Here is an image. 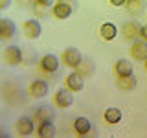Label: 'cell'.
Segmentation results:
<instances>
[{
	"label": "cell",
	"mask_w": 147,
	"mask_h": 138,
	"mask_svg": "<svg viewBox=\"0 0 147 138\" xmlns=\"http://www.w3.org/2000/svg\"><path fill=\"white\" fill-rule=\"evenodd\" d=\"M92 70H94V68H92V64L88 61H81L79 64H77V68H76V72L79 74L81 77H88L92 74Z\"/></svg>",
	"instance_id": "44dd1931"
},
{
	"label": "cell",
	"mask_w": 147,
	"mask_h": 138,
	"mask_svg": "<svg viewBox=\"0 0 147 138\" xmlns=\"http://www.w3.org/2000/svg\"><path fill=\"white\" fill-rule=\"evenodd\" d=\"M35 15H37V17H44V15H46V6L35 4Z\"/></svg>",
	"instance_id": "7402d4cb"
},
{
	"label": "cell",
	"mask_w": 147,
	"mask_h": 138,
	"mask_svg": "<svg viewBox=\"0 0 147 138\" xmlns=\"http://www.w3.org/2000/svg\"><path fill=\"white\" fill-rule=\"evenodd\" d=\"M131 55L136 61H145L147 59V43L145 41H136L131 46Z\"/></svg>",
	"instance_id": "8fae6325"
},
{
	"label": "cell",
	"mask_w": 147,
	"mask_h": 138,
	"mask_svg": "<svg viewBox=\"0 0 147 138\" xmlns=\"http://www.w3.org/2000/svg\"><path fill=\"white\" fill-rule=\"evenodd\" d=\"M99 33L101 37H103L105 41H114L116 39V35H118V28L112 24V22H103L99 28Z\"/></svg>",
	"instance_id": "5bb4252c"
},
{
	"label": "cell",
	"mask_w": 147,
	"mask_h": 138,
	"mask_svg": "<svg viewBox=\"0 0 147 138\" xmlns=\"http://www.w3.org/2000/svg\"><path fill=\"white\" fill-rule=\"evenodd\" d=\"M53 105L57 109H68L72 105V94L70 90H64V89H59L57 92L53 94Z\"/></svg>",
	"instance_id": "277c9868"
},
{
	"label": "cell",
	"mask_w": 147,
	"mask_h": 138,
	"mask_svg": "<svg viewBox=\"0 0 147 138\" xmlns=\"http://www.w3.org/2000/svg\"><path fill=\"white\" fill-rule=\"evenodd\" d=\"M90 129H92V125H90V122H88L86 118L81 116V118H76V120H74V131H76L79 136L88 135Z\"/></svg>",
	"instance_id": "9a60e30c"
},
{
	"label": "cell",
	"mask_w": 147,
	"mask_h": 138,
	"mask_svg": "<svg viewBox=\"0 0 147 138\" xmlns=\"http://www.w3.org/2000/svg\"><path fill=\"white\" fill-rule=\"evenodd\" d=\"M140 39H142V41H145V43H147V24L140 28Z\"/></svg>",
	"instance_id": "603a6c76"
},
{
	"label": "cell",
	"mask_w": 147,
	"mask_h": 138,
	"mask_svg": "<svg viewBox=\"0 0 147 138\" xmlns=\"http://www.w3.org/2000/svg\"><path fill=\"white\" fill-rule=\"evenodd\" d=\"M72 11H74V6L63 2V0H57V4L52 6V15L57 18V20H64V18H68L72 15Z\"/></svg>",
	"instance_id": "7a4b0ae2"
},
{
	"label": "cell",
	"mask_w": 147,
	"mask_h": 138,
	"mask_svg": "<svg viewBox=\"0 0 147 138\" xmlns=\"http://www.w3.org/2000/svg\"><path fill=\"white\" fill-rule=\"evenodd\" d=\"M33 118H18L17 123H15V135L18 136H28L33 133Z\"/></svg>",
	"instance_id": "52a82bcc"
},
{
	"label": "cell",
	"mask_w": 147,
	"mask_h": 138,
	"mask_svg": "<svg viewBox=\"0 0 147 138\" xmlns=\"http://www.w3.org/2000/svg\"><path fill=\"white\" fill-rule=\"evenodd\" d=\"M61 63L64 64V66L76 70L77 64L81 63V53L77 52L76 48H66V50H63V53H61Z\"/></svg>",
	"instance_id": "6da1fadb"
},
{
	"label": "cell",
	"mask_w": 147,
	"mask_h": 138,
	"mask_svg": "<svg viewBox=\"0 0 147 138\" xmlns=\"http://www.w3.org/2000/svg\"><path fill=\"white\" fill-rule=\"evenodd\" d=\"M33 120L37 123H42V122H50L52 120V112H50L48 109H44V107H39L35 110V114H33Z\"/></svg>",
	"instance_id": "d6986e66"
},
{
	"label": "cell",
	"mask_w": 147,
	"mask_h": 138,
	"mask_svg": "<svg viewBox=\"0 0 147 138\" xmlns=\"http://www.w3.org/2000/svg\"><path fill=\"white\" fill-rule=\"evenodd\" d=\"M55 135V131H53V125L50 122H42V123H39V127H37V136H40V138H50V136H53Z\"/></svg>",
	"instance_id": "ac0fdd59"
},
{
	"label": "cell",
	"mask_w": 147,
	"mask_h": 138,
	"mask_svg": "<svg viewBox=\"0 0 147 138\" xmlns=\"http://www.w3.org/2000/svg\"><path fill=\"white\" fill-rule=\"evenodd\" d=\"M9 6V0H0V9H6Z\"/></svg>",
	"instance_id": "484cf974"
},
{
	"label": "cell",
	"mask_w": 147,
	"mask_h": 138,
	"mask_svg": "<svg viewBox=\"0 0 147 138\" xmlns=\"http://www.w3.org/2000/svg\"><path fill=\"white\" fill-rule=\"evenodd\" d=\"M121 33H123V37H125V39L134 41L136 37H140V26H138L136 22H127V24L123 26Z\"/></svg>",
	"instance_id": "2e32d148"
},
{
	"label": "cell",
	"mask_w": 147,
	"mask_h": 138,
	"mask_svg": "<svg viewBox=\"0 0 147 138\" xmlns=\"http://www.w3.org/2000/svg\"><path fill=\"white\" fill-rule=\"evenodd\" d=\"M145 70H147V59H145Z\"/></svg>",
	"instance_id": "4316f807"
},
{
	"label": "cell",
	"mask_w": 147,
	"mask_h": 138,
	"mask_svg": "<svg viewBox=\"0 0 147 138\" xmlns=\"http://www.w3.org/2000/svg\"><path fill=\"white\" fill-rule=\"evenodd\" d=\"M105 122L110 123V125L121 122V110L116 109V107H109L107 110H105Z\"/></svg>",
	"instance_id": "e0dca14e"
},
{
	"label": "cell",
	"mask_w": 147,
	"mask_h": 138,
	"mask_svg": "<svg viewBox=\"0 0 147 138\" xmlns=\"http://www.w3.org/2000/svg\"><path fill=\"white\" fill-rule=\"evenodd\" d=\"M116 87L119 90H123V92H129V90H132L136 87V79H134V76H121V77H118L116 79Z\"/></svg>",
	"instance_id": "4fadbf2b"
},
{
	"label": "cell",
	"mask_w": 147,
	"mask_h": 138,
	"mask_svg": "<svg viewBox=\"0 0 147 138\" xmlns=\"http://www.w3.org/2000/svg\"><path fill=\"white\" fill-rule=\"evenodd\" d=\"M112 72L116 77H121V76H131L132 74V64L127 61V59H118L116 63L112 64Z\"/></svg>",
	"instance_id": "9c48e42d"
},
{
	"label": "cell",
	"mask_w": 147,
	"mask_h": 138,
	"mask_svg": "<svg viewBox=\"0 0 147 138\" xmlns=\"http://www.w3.org/2000/svg\"><path fill=\"white\" fill-rule=\"evenodd\" d=\"M39 68L44 74H53L59 68V59L55 57V55H52V53L42 55V57H40V61H39Z\"/></svg>",
	"instance_id": "5b68a950"
},
{
	"label": "cell",
	"mask_w": 147,
	"mask_h": 138,
	"mask_svg": "<svg viewBox=\"0 0 147 138\" xmlns=\"http://www.w3.org/2000/svg\"><path fill=\"white\" fill-rule=\"evenodd\" d=\"M15 33V24L9 18H2L0 20V39L2 41H9Z\"/></svg>",
	"instance_id": "7c38bea8"
},
{
	"label": "cell",
	"mask_w": 147,
	"mask_h": 138,
	"mask_svg": "<svg viewBox=\"0 0 147 138\" xmlns=\"http://www.w3.org/2000/svg\"><path fill=\"white\" fill-rule=\"evenodd\" d=\"M125 7L131 15H138V13L142 11V7H144V4H142V0H127Z\"/></svg>",
	"instance_id": "ffe728a7"
},
{
	"label": "cell",
	"mask_w": 147,
	"mask_h": 138,
	"mask_svg": "<svg viewBox=\"0 0 147 138\" xmlns=\"http://www.w3.org/2000/svg\"><path fill=\"white\" fill-rule=\"evenodd\" d=\"M22 33H24V37H28V39H37V37L40 35V24L37 20H26L22 22Z\"/></svg>",
	"instance_id": "ba28073f"
},
{
	"label": "cell",
	"mask_w": 147,
	"mask_h": 138,
	"mask_svg": "<svg viewBox=\"0 0 147 138\" xmlns=\"http://www.w3.org/2000/svg\"><path fill=\"white\" fill-rule=\"evenodd\" d=\"M28 94H30V98H35V99H40V98H46L48 96V83L37 79L30 85V89H28Z\"/></svg>",
	"instance_id": "8992f818"
},
{
	"label": "cell",
	"mask_w": 147,
	"mask_h": 138,
	"mask_svg": "<svg viewBox=\"0 0 147 138\" xmlns=\"http://www.w3.org/2000/svg\"><path fill=\"white\" fill-rule=\"evenodd\" d=\"M35 4H40V6L48 7V6H52V4H53V0H35Z\"/></svg>",
	"instance_id": "cb8c5ba5"
},
{
	"label": "cell",
	"mask_w": 147,
	"mask_h": 138,
	"mask_svg": "<svg viewBox=\"0 0 147 138\" xmlns=\"http://www.w3.org/2000/svg\"><path fill=\"white\" fill-rule=\"evenodd\" d=\"M125 2H127V0H110V4H112V6H116V7L125 6Z\"/></svg>",
	"instance_id": "d4e9b609"
},
{
	"label": "cell",
	"mask_w": 147,
	"mask_h": 138,
	"mask_svg": "<svg viewBox=\"0 0 147 138\" xmlns=\"http://www.w3.org/2000/svg\"><path fill=\"white\" fill-rule=\"evenodd\" d=\"M64 87H66L70 92H79V90L83 89V77H81L77 72L68 74L66 79H64Z\"/></svg>",
	"instance_id": "30bf717a"
},
{
	"label": "cell",
	"mask_w": 147,
	"mask_h": 138,
	"mask_svg": "<svg viewBox=\"0 0 147 138\" xmlns=\"http://www.w3.org/2000/svg\"><path fill=\"white\" fill-rule=\"evenodd\" d=\"M22 61V52L18 46H7L4 50V63L9 64V66H17Z\"/></svg>",
	"instance_id": "3957f363"
}]
</instances>
